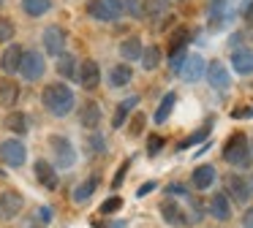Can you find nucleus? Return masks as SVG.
Here are the masks:
<instances>
[{"instance_id":"obj_20","label":"nucleus","mask_w":253,"mask_h":228,"mask_svg":"<svg viewBox=\"0 0 253 228\" xmlns=\"http://www.w3.org/2000/svg\"><path fill=\"white\" fill-rule=\"evenodd\" d=\"M79 122H82V128L87 130H95L101 125V106L95 101H87L82 103V109H79Z\"/></svg>"},{"instance_id":"obj_34","label":"nucleus","mask_w":253,"mask_h":228,"mask_svg":"<svg viewBox=\"0 0 253 228\" xmlns=\"http://www.w3.org/2000/svg\"><path fill=\"white\" fill-rule=\"evenodd\" d=\"M123 209V198L120 195H112V198H106L104 204H101V217H109V215H115V212H120Z\"/></svg>"},{"instance_id":"obj_14","label":"nucleus","mask_w":253,"mask_h":228,"mask_svg":"<svg viewBox=\"0 0 253 228\" xmlns=\"http://www.w3.org/2000/svg\"><path fill=\"white\" fill-rule=\"evenodd\" d=\"M77 79L84 90H95L101 84V65L95 60H82L77 68Z\"/></svg>"},{"instance_id":"obj_3","label":"nucleus","mask_w":253,"mask_h":228,"mask_svg":"<svg viewBox=\"0 0 253 228\" xmlns=\"http://www.w3.org/2000/svg\"><path fill=\"white\" fill-rule=\"evenodd\" d=\"M49 150L55 157V163H52L55 168H71L77 163V147L68 136H49Z\"/></svg>"},{"instance_id":"obj_33","label":"nucleus","mask_w":253,"mask_h":228,"mask_svg":"<svg viewBox=\"0 0 253 228\" xmlns=\"http://www.w3.org/2000/svg\"><path fill=\"white\" fill-rule=\"evenodd\" d=\"M106 152V141H104V136L98 133V130H93V133L87 136V155L93 157V155H104Z\"/></svg>"},{"instance_id":"obj_17","label":"nucleus","mask_w":253,"mask_h":228,"mask_svg":"<svg viewBox=\"0 0 253 228\" xmlns=\"http://www.w3.org/2000/svg\"><path fill=\"white\" fill-rule=\"evenodd\" d=\"M210 217H215V220H231V198L223 193V190H218V193L210 195Z\"/></svg>"},{"instance_id":"obj_48","label":"nucleus","mask_w":253,"mask_h":228,"mask_svg":"<svg viewBox=\"0 0 253 228\" xmlns=\"http://www.w3.org/2000/svg\"><path fill=\"white\" fill-rule=\"evenodd\" d=\"M0 5H3V0H0Z\"/></svg>"},{"instance_id":"obj_38","label":"nucleus","mask_w":253,"mask_h":228,"mask_svg":"<svg viewBox=\"0 0 253 228\" xmlns=\"http://www.w3.org/2000/svg\"><path fill=\"white\" fill-rule=\"evenodd\" d=\"M144 125H147L144 114L136 112V114H133V119H131V128H128V133H131V136H142V128H144Z\"/></svg>"},{"instance_id":"obj_24","label":"nucleus","mask_w":253,"mask_h":228,"mask_svg":"<svg viewBox=\"0 0 253 228\" xmlns=\"http://www.w3.org/2000/svg\"><path fill=\"white\" fill-rule=\"evenodd\" d=\"M142 49H144L142 38H139V36H128V38H123V41H120V57L126 60V63H133V60L142 57Z\"/></svg>"},{"instance_id":"obj_15","label":"nucleus","mask_w":253,"mask_h":228,"mask_svg":"<svg viewBox=\"0 0 253 228\" xmlns=\"http://www.w3.org/2000/svg\"><path fill=\"white\" fill-rule=\"evenodd\" d=\"M215 179H218V171H215L212 163H202V166H196L191 174V185L196 190H210L215 185Z\"/></svg>"},{"instance_id":"obj_46","label":"nucleus","mask_w":253,"mask_h":228,"mask_svg":"<svg viewBox=\"0 0 253 228\" xmlns=\"http://www.w3.org/2000/svg\"><path fill=\"white\" fill-rule=\"evenodd\" d=\"M242 228H253V206L245 212V217H242Z\"/></svg>"},{"instance_id":"obj_31","label":"nucleus","mask_w":253,"mask_h":228,"mask_svg":"<svg viewBox=\"0 0 253 228\" xmlns=\"http://www.w3.org/2000/svg\"><path fill=\"white\" fill-rule=\"evenodd\" d=\"M57 74L63 76V79H77V57L68 52H63L60 57H57Z\"/></svg>"},{"instance_id":"obj_28","label":"nucleus","mask_w":253,"mask_h":228,"mask_svg":"<svg viewBox=\"0 0 253 228\" xmlns=\"http://www.w3.org/2000/svg\"><path fill=\"white\" fill-rule=\"evenodd\" d=\"M161 57H164V52H161V46H155V43H150V46L142 49V57H139V63H142L144 71H155L161 65Z\"/></svg>"},{"instance_id":"obj_43","label":"nucleus","mask_w":253,"mask_h":228,"mask_svg":"<svg viewBox=\"0 0 253 228\" xmlns=\"http://www.w3.org/2000/svg\"><path fill=\"white\" fill-rule=\"evenodd\" d=\"M153 190H155V182H144L142 188L136 190V195H139V198H144V195H147V193H153Z\"/></svg>"},{"instance_id":"obj_19","label":"nucleus","mask_w":253,"mask_h":228,"mask_svg":"<svg viewBox=\"0 0 253 228\" xmlns=\"http://www.w3.org/2000/svg\"><path fill=\"white\" fill-rule=\"evenodd\" d=\"M231 71L240 76H253V49H234L231 52Z\"/></svg>"},{"instance_id":"obj_40","label":"nucleus","mask_w":253,"mask_h":228,"mask_svg":"<svg viewBox=\"0 0 253 228\" xmlns=\"http://www.w3.org/2000/svg\"><path fill=\"white\" fill-rule=\"evenodd\" d=\"M93 228H128L126 220H109V217H104V220L93 223Z\"/></svg>"},{"instance_id":"obj_25","label":"nucleus","mask_w":253,"mask_h":228,"mask_svg":"<svg viewBox=\"0 0 253 228\" xmlns=\"http://www.w3.org/2000/svg\"><path fill=\"white\" fill-rule=\"evenodd\" d=\"M131 79H133V68H131V65H126V63L115 65V68L109 71V87H112V90L128 87V84H131Z\"/></svg>"},{"instance_id":"obj_6","label":"nucleus","mask_w":253,"mask_h":228,"mask_svg":"<svg viewBox=\"0 0 253 228\" xmlns=\"http://www.w3.org/2000/svg\"><path fill=\"white\" fill-rule=\"evenodd\" d=\"M234 19V5L231 0H210L207 3V22L212 30H220Z\"/></svg>"},{"instance_id":"obj_45","label":"nucleus","mask_w":253,"mask_h":228,"mask_svg":"<svg viewBox=\"0 0 253 228\" xmlns=\"http://www.w3.org/2000/svg\"><path fill=\"white\" fill-rule=\"evenodd\" d=\"M39 220L41 223H49L52 220V209H49V206H41V209H39Z\"/></svg>"},{"instance_id":"obj_16","label":"nucleus","mask_w":253,"mask_h":228,"mask_svg":"<svg viewBox=\"0 0 253 228\" xmlns=\"http://www.w3.org/2000/svg\"><path fill=\"white\" fill-rule=\"evenodd\" d=\"M22 52L25 49L19 43H8L0 54V71L3 74H19V63H22Z\"/></svg>"},{"instance_id":"obj_13","label":"nucleus","mask_w":253,"mask_h":228,"mask_svg":"<svg viewBox=\"0 0 253 228\" xmlns=\"http://www.w3.org/2000/svg\"><path fill=\"white\" fill-rule=\"evenodd\" d=\"M25 206V195L19 190H6V193H0V220L8 223L22 212Z\"/></svg>"},{"instance_id":"obj_35","label":"nucleus","mask_w":253,"mask_h":228,"mask_svg":"<svg viewBox=\"0 0 253 228\" xmlns=\"http://www.w3.org/2000/svg\"><path fill=\"white\" fill-rule=\"evenodd\" d=\"M14 33H17L14 22L8 19V16H0V43H8L14 38Z\"/></svg>"},{"instance_id":"obj_44","label":"nucleus","mask_w":253,"mask_h":228,"mask_svg":"<svg viewBox=\"0 0 253 228\" xmlns=\"http://www.w3.org/2000/svg\"><path fill=\"white\" fill-rule=\"evenodd\" d=\"M104 3H106V5H109V8H112V11H115V14H117V16H120V14H123V0H104Z\"/></svg>"},{"instance_id":"obj_23","label":"nucleus","mask_w":253,"mask_h":228,"mask_svg":"<svg viewBox=\"0 0 253 228\" xmlns=\"http://www.w3.org/2000/svg\"><path fill=\"white\" fill-rule=\"evenodd\" d=\"M19 101V84L14 79H0V106L14 109Z\"/></svg>"},{"instance_id":"obj_4","label":"nucleus","mask_w":253,"mask_h":228,"mask_svg":"<svg viewBox=\"0 0 253 228\" xmlns=\"http://www.w3.org/2000/svg\"><path fill=\"white\" fill-rule=\"evenodd\" d=\"M19 74L25 81H39L46 74V60L41 52L36 49H25L22 52V63H19Z\"/></svg>"},{"instance_id":"obj_8","label":"nucleus","mask_w":253,"mask_h":228,"mask_svg":"<svg viewBox=\"0 0 253 228\" xmlns=\"http://www.w3.org/2000/svg\"><path fill=\"white\" fill-rule=\"evenodd\" d=\"M161 215H164V220L169 223V226H177V228L193 223V215L177 198H164V201H161Z\"/></svg>"},{"instance_id":"obj_36","label":"nucleus","mask_w":253,"mask_h":228,"mask_svg":"<svg viewBox=\"0 0 253 228\" xmlns=\"http://www.w3.org/2000/svg\"><path fill=\"white\" fill-rule=\"evenodd\" d=\"M207 133H210V125H204V128H199V130H196V133H193V136H188L185 141H180V144H177V152H185L188 147H193V144H196V141H202V139H204V136H207Z\"/></svg>"},{"instance_id":"obj_27","label":"nucleus","mask_w":253,"mask_h":228,"mask_svg":"<svg viewBox=\"0 0 253 228\" xmlns=\"http://www.w3.org/2000/svg\"><path fill=\"white\" fill-rule=\"evenodd\" d=\"M84 8H87V14L93 16L95 22H115L117 19V14L104 3V0H87V5H84Z\"/></svg>"},{"instance_id":"obj_2","label":"nucleus","mask_w":253,"mask_h":228,"mask_svg":"<svg viewBox=\"0 0 253 228\" xmlns=\"http://www.w3.org/2000/svg\"><path fill=\"white\" fill-rule=\"evenodd\" d=\"M253 157V150H251V141H248L245 133H231L223 144V160L229 166H248Z\"/></svg>"},{"instance_id":"obj_18","label":"nucleus","mask_w":253,"mask_h":228,"mask_svg":"<svg viewBox=\"0 0 253 228\" xmlns=\"http://www.w3.org/2000/svg\"><path fill=\"white\" fill-rule=\"evenodd\" d=\"M33 174H36V179H39V182L44 185L46 190H55L57 185H60V177H57V168L52 166L49 160H36Z\"/></svg>"},{"instance_id":"obj_9","label":"nucleus","mask_w":253,"mask_h":228,"mask_svg":"<svg viewBox=\"0 0 253 228\" xmlns=\"http://www.w3.org/2000/svg\"><path fill=\"white\" fill-rule=\"evenodd\" d=\"M0 160L6 163L8 168H19L28 160V150H25V144L19 139H6V141H0Z\"/></svg>"},{"instance_id":"obj_12","label":"nucleus","mask_w":253,"mask_h":228,"mask_svg":"<svg viewBox=\"0 0 253 228\" xmlns=\"http://www.w3.org/2000/svg\"><path fill=\"white\" fill-rule=\"evenodd\" d=\"M44 49H46V54H52V57H60L63 52H66V43H68V33L63 30L60 25H49L44 30Z\"/></svg>"},{"instance_id":"obj_47","label":"nucleus","mask_w":253,"mask_h":228,"mask_svg":"<svg viewBox=\"0 0 253 228\" xmlns=\"http://www.w3.org/2000/svg\"><path fill=\"white\" fill-rule=\"evenodd\" d=\"M245 22H248V25L253 27V0H251V3L245 5Z\"/></svg>"},{"instance_id":"obj_5","label":"nucleus","mask_w":253,"mask_h":228,"mask_svg":"<svg viewBox=\"0 0 253 228\" xmlns=\"http://www.w3.org/2000/svg\"><path fill=\"white\" fill-rule=\"evenodd\" d=\"M188 41H191V33H188L185 27H177L169 38V68L174 71V74L188 54Z\"/></svg>"},{"instance_id":"obj_22","label":"nucleus","mask_w":253,"mask_h":228,"mask_svg":"<svg viewBox=\"0 0 253 228\" xmlns=\"http://www.w3.org/2000/svg\"><path fill=\"white\" fill-rule=\"evenodd\" d=\"M136 106H139V95H128L126 101L117 103L115 117H112V128H123V125H126V119L131 117V112H133Z\"/></svg>"},{"instance_id":"obj_26","label":"nucleus","mask_w":253,"mask_h":228,"mask_svg":"<svg viewBox=\"0 0 253 228\" xmlns=\"http://www.w3.org/2000/svg\"><path fill=\"white\" fill-rule=\"evenodd\" d=\"M3 128L11 130V133H17V136H25L30 130V119H28V114H22V112H11V114H6V119H3Z\"/></svg>"},{"instance_id":"obj_41","label":"nucleus","mask_w":253,"mask_h":228,"mask_svg":"<svg viewBox=\"0 0 253 228\" xmlns=\"http://www.w3.org/2000/svg\"><path fill=\"white\" fill-rule=\"evenodd\" d=\"M231 117H234V119H248V117H253V106H240V109H234V112H231Z\"/></svg>"},{"instance_id":"obj_10","label":"nucleus","mask_w":253,"mask_h":228,"mask_svg":"<svg viewBox=\"0 0 253 228\" xmlns=\"http://www.w3.org/2000/svg\"><path fill=\"white\" fill-rule=\"evenodd\" d=\"M204 76H207L210 87L218 92H226L231 87V71L226 68V63H220V60H210L207 68H204Z\"/></svg>"},{"instance_id":"obj_7","label":"nucleus","mask_w":253,"mask_h":228,"mask_svg":"<svg viewBox=\"0 0 253 228\" xmlns=\"http://www.w3.org/2000/svg\"><path fill=\"white\" fill-rule=\"evenodd\" d=\"M226 195L234 198V204H248L253 195V179L251 177H242V174H229L226 179Z\"/></svg>"},{"instance_id":"obj_21","label":"nucleus","mask_w":253,"mask_h":228,"mask_svg":"<svg viewBox=\"0 0 253 228\" xmlns=\"http://www.w3.org/2000/svg\"><path fill=\"white\" fill-rule=\"evenodd\" d=\"M98 174H93V177H87L84 179V182H79L77 188L71 190V198H74V204H87L90 201V195L95 193V190H98Z\"/></svg>"},{"instance_id":"obj_37","label":"nucleus","mask_w":253,"mask_h":228,"mask_svg":"<svg viewBox=\"0 0 253 228\" xmlns=\"http://www.w3.org/2000/svg\"><path fill=\"white\" fill-rule=\"evenodd\" d=\"M123 11H128L131 16L142 19L144 16V0H123Z\"/></svg>"},{"instance_id":"obj_11","label":"nucleus","mask_w":253,"mask_h":228,"mask_svg":"<svg viewBox=\"0 0 253 228\" xmlns=\"http://www.w3.org/2000/svg\"><path fill=\"white\" fill-rule=\"evenodd\" d=\"M204 68H207V63H204V57L202 54H196V52H191V54H185V60L180 63V68H177V76H180L182 81H199L204 76Z\"/></svg>"},{"instance_id":"obj_29","label":"nucleus","mask_w":253,"mask_h":228,"mask_svg":"<svg viewBox=\"0 0 253 228\" xmlns=\"http://www.w3.org/2000/svg\"><path fill=\"white\" fill-rule=\"evenodd\" d=\"M174 106H177V92H166V95L161 98V103H158V112H155V122H158V125H164L166 119L171 117Z\"/></svg>"},{"instance_id":"obj_30","label":"nucleus","mask_w":253,"mask_h":228,"mask_svg":"<svg viewBox=\"0 0 253 228\" xmlns=\"http://www.w3.org/2000/svg\"><path fill=\"white\" fill-rule=\"evenodd\" d=\"M171 8V0H144V16L150 19H164Z\"/></svg>"},{"instance_id":"obj_39","label":"nucleus","mask_w":253,"mask_h":228,"mask_svg":"<svg viewBox=\"0 0 253 228\" xmlns=\"http://www.w3.org/2000/svg\"><path fill=\"white\" fill-rule=\"evenodd\" d=\"M164 144L166 141L161 139V136H150L147 139V155H158V152L164 150Z\"/></svg>"},{"instance_id":"obj_1","label":"nucleus","mask_w":253,"mask_h":228,"mask_svg":"<svg viewBox=\"0 0 253 228\" xmlns=\"http://www.w3.org/2000/svg\"><path fill=\"white\" fill-rule=\"evenodd\" d=\"M41 103L44 109L52 114V117H68L77 106V98H74V90L63 81H52V84L44 87L41 92Z\"/></svg>"},{"instance_id":"obj_42","label":"nucleus","mask_w":253,"mask_h":228,"mask_svg":"<svg viewBox=\"0 0 253 228\" xmlns=\"http://www.w3.org/2000/svg\"><path fill=\"white\" fill-rule=\"evenodd\" d=\"M126 171H128V163H123V166L117 168V177H115V182H112V188H120L123 179H126Z\"/></svg>"},{"instance_id":"obj_32","label":"nucleus","mask_w":253,"mask_h":228,"mask_svg":"<svg viewBox=\"0 0 253 228\" xmlns=\"http://www.w3.org/2000/svg\"><path fill=\"white\" fill-rule=\"evenodd\" d=\"M52 8V0H22V11L28 16H44Z\"/></svg>"}]
</instances>
